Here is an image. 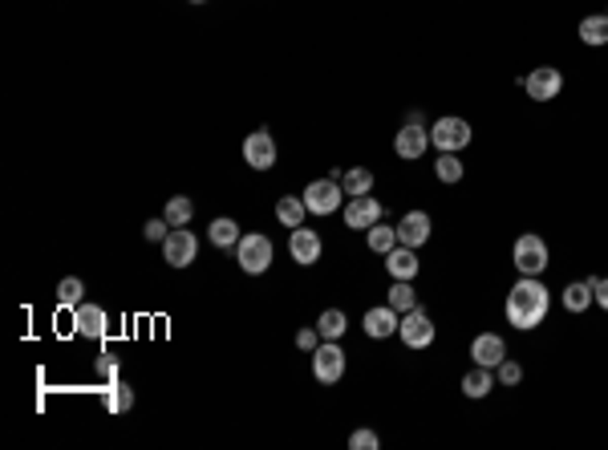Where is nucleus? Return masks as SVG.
<instances>
[{"label": "nucleus", "instance_id": "obj_1", "mask_svg": "<svg viewBox=\"0 0 608 450\" xmlns=\"http://www.w3.org/2000/svg\"><path fill=\"white\" fill-rule=\"evenodd\" d=\"M551 308V292L540 276H519L507 292V325L519 329V333H532L548 321Z\"/></svg>", "mask_w": 608, "mask_h": 450}, {"label": "nucleus", "instance_id": "obj_2", "mask_svg": "<svg viewBox=\"0 0 608 450\" xmlns=\"http://www.w3.org/2000/svg\"><path fill=\"white\" fill-rule=\"evenodd\" d=\"M300 195H304V207H308V215H337V211L345 207V187H341V179H333V175L313 179Z\"/></svg>", "mask_w": 608, "mask_h": 450}, {"label": "nucleus", "instance_id": "obj_3", "mask_svg": "<svg viewBox=\"0 0 608 450\" xmlns=\"http://www.w3.org/2000/svg\"><path fill=\"white\" fill-rule=\"evenodd\" d=\"M511 264L519 268V276H543V272H548V264H551V252H548V244H543V236L523 231L519 240H515Z\"/></svg>", "mask_w": 608, "mask_h": 450}, {"label": "nucleus", "instance_id": "obj_4", "mask_svg": "<svg viewBox=\"0 0 608 450\" xmlns=\"http://www.w3.org/2000/svg\"><path fill=\"white\" fill-rule=\"evenodd\" d=\"M471 138H475V130H471V122L466 118H438L434 126H430V146H434L438 154H458L471 146Z\"/></svg>", "mask_w": 608, "mask_h": 450}, {"label": "nucleus", "instance_id": "obj_5", "mask_svg": "<svg viewBox=\"0 0 608 450\" xmlns=\"http://www.w3.org/2000/svg\"><path fill=\"white\" fill-rule=\"evenodd\" d=\"M272 256H276L272 240L260 236V231H252V236H244V240L236 244V260L247 276H264V272L272 268Z\"/></svg>", "mask_w": 608, "mask_h": 450}, {"label": "nucleus", "instance_id": "obj_6", "mask_svg": "<svg viewBox=\"0 0 608 450\" xmlns=\"http://www.w3.org/2000/svg\"><path fill=\"white\" fill-rule=\"evenodd\" d=\"M313 377L321 385H337L345 377V365H349V353H345L337 341H321V345L313 349Z\"/></svg>", "mask_w": 608, "mask_h": 450}, {"label": "nucleus", "instance_id": "obj_7", "mask_svg": "<svg viewBox=\"0 0 608 450\" xmlns=\"http://www.w3.org/2000/svg\"><path fill=\"white\" fill-rule=\"evenodd\" d=\"M398 337H401V345L406 349H430L434 345V337H438V329H434V321H430L426 308L418 305V308H409V313H401Z\"/></svg>", "mask_w": 608, "mask_h": 450}, {"label": "nucleus", "instance_id": "obj_8", "mask_svg": "<svg viewBox=\"0 0 608 450\" xmlns=\"http://www.w3.org/2000/svg\"><path fill=\"white\" fill-rule=\"evenodd\" d=\"M341 215H345V228L349 231H370L373 223L386 220V207H381L373 195H353V199L341 207Z\"/></svg>", "mask_w": 608, "mask_h": 450}, {"label": "nucleus", "instance_id": "obj_9", "mask_svg": "<svg viewBox=\"0 0 608 450\" xmlns=\"http://www.w3.org/2000/svg\"><path fill=\"white\" fill-rule=\"evenodd\" d=\"M195 256H199V240H195L191 228H175L171 236L162 240V260H167L171 268H187V264H195Z\"/></svg>", "mask_w": 608, "mask_h": 450}, {"label": "nucleus", "instance_id": "obj_10", "mask_svg": "<svg viewBox=\"0 0 608 450\" xmlns=\"http://www.w3.org/2000/svg\"><path fill=\"white\" fill-rule=\"evenodd\" d=\"M426 151H430V130L426 126L406 122L398 135H394V154H398L401 163H418Z\"/></svg>", "mask_w": 608, "mask_h": 450}, {"label": "nucleus", "instance_id": "obj_11", "mask_svg": "<svg viewBox=\"0 0 608 450\" xmlns=\"http://www.w3.org/2000/svg\"><path fill=\"white\" fill-rule=\"evenodd\" d=\"M523 89H527L532 102H551V97H560V89H564V74L556 66H540L523 77Z\"/></svg>", "mask_w": 608, "mask_h": 450}, {"label": "nucleus", "instance_id": "obj_12", "mask_svg": "<svg viewBox=\"0 0 608 450\" xmlns=\"http://www.w3.org/2000/svg\"><path fill=\"white\" fill-rule=\"evenodd\" d=\"M321 252H324V240L316 236V228H292V236H288V256L300 264V268H313L316 260H321Z\"/></svg>", "mask_w": 608, "mask_h": 450}, {"label": "nucleus", "instance_id": "obj_13", "mask_svg": "<svg viewBox=\"0 0 608 450\" xmlns=\"http://www.w3.org/2000/svg\"><path fill=\"white\" fill-rule=\"evenodd\" d=\"M244 163L252 171H272L276 167V138L268 130H252L244 138Z\"/></svg>", "mask_w": 608, "mask_h": 450}, {"label": "nucleus", "instance_id": "obj_14", "mask_svg": "<svg viewBox=\"0 0 608 450\" xmlns=\"http://www.w3.org/2000/svg\"><path fill=\"white\" fill-rule=\"evenodd\" d=\"M398 325H401V313L394 305H378L370 308V313L362 316V329L365 337H373V341H386V337H398Z\"/></svg>", "mask_w": 608, "mask_h": 450}, {"label": "nucleus", "instance_id": "obj_15", "mask_svg": "<svg viewBox=\"0 0 608 450\" xmlns=\"http://www.w3.org/2000/svg\"><path fill=\"white\" fill-rule=\"evenodd\" d=\"M105 325H110V316H105V308L102 305H82L74 308V329H77V337H90V341H102L105 337Z\"/></svg>", "mask_w": 608, "mask_h": 450}, {"label": "nucleus", "instance_id": "obj_16", "mask_svg": "<svg viewBox=\"0 0 608 450\" xmlns=\"http://www.w3.org/2000/svg\"><path fill=\"white\" fill-rule=\"evenodd\" d=\"M430 231H434V223H430L426 211H406L398 220V244H406V248H422V244L430 240Z\"/></svg>", "mask_w": 608, "mask_h": 450}, {"label": "nucleus", "instance_id": "obj_17", "mask_svg": "<svg viewBox=\"0 0 608 450\" xmlns=\"http://www.w3.org/2000/svg\"><path fill=\"white\" fill-rule=\"evenodd\" d=\"M507 357V345L499 333H479L475 341H471V361L475 365H487V369H495V365Z\"/></svg>", "mask_w": 608, "mask_h": 450}, {"label": "nucleus", "instance_id": "obj_18", "mask_svg": "<svg viewBox=\"0 0 608 450\" xmlns=\"http://www.w3.org/2000/svg\"><path fill=\"white\" fill-rule=\"evenodd\" d=\"M386 260V272H390L394 280H414L418 276V248H406V244H398V248L390 252V256H381Z\"/></svg>", "mask_w": 608, "mask_h": 450}, {"label": "nucleus", "instance_id": "obj_19", "mask_svg": "<svg viewBox=\"0 0 608 450\" xmlns=\"http://www.w3.org/2000/svg\"><path fill=\"white\" fill-rule=\"evenodd\" d=\"M495 390V369H487V365H471L463 374V393L466 398H487V393Z\"/></svg>", "mask_w": 608, "mask_h": 450}, {"label": "nucleus", "instance_id": "obj_20", "mask_svg": "<svg viewBox=\"0 0 608 450\" xmlns=\"http://www.w3.org/2000/svg\"><path fill=\"white\" fill-rule=\"evenodd\" d=\"M365 244H370V252L373 256H390L394 248H398V228H390V223L381 220V223H373L370 231H365Z\"/></svg>", "mask_w": 608, "mask_h": 450}, {"label": "nucleus", "instance_id": "obj_21", "mask_svg": "<svg viewBox=\"0 0 608 450\" xmlns=\"http://www.w3.org/2000/svg\"><path fill=\"white\" fill-rule=\"evenodd\" d=\"M207 236H211V244H215V248H236V244L244 240V231H239V223L231 220V215H219V220H211Z\"/></svg>", "mask_w": 608, "mask_h": 450}, {"label": "nucleus", "instance_id": "obj_22", "mask_svg": "<svg viewBox=\"0 0 608 450\" xmlns=\"http://www.w3.org/2000/svg\"><path fill=\"white\" fill-rule=\"evenodd\" d=\"M580 41H584V45H608V12H592V17H584L580 20Z\"/></svg>", "mask_w": 608, "mask_h": 450}, {"label": "nucleus", "instance_id": "obj_23", "mask_svg": "<svg viewBox=\"0 0 608 450\" xmlns=\"http://www.w3.org/2000/svg\"><path fill=\"white\" fill-rule=\"evenodd\" d=\"M345 329H349V316H345L341 308H324V313L316 316V333H321V341H341Z\"/></svg>", "mask_w": 608, "mask_h": 450}, {"label": "nucleus", "instance_id": "obj_24", "mask_svg": "<svg viewBox=\"0 0 608 450\" xmlns=\"http://www.w3.org/2000/svg\"><path fill=\"white\" fill-rule=\"evenodd\" d=\"M308 207H304V195H285V199L276 203V220L285 223V228H300Z\"/></svg>", "mask_w": 608, "mask_h": 450}, {"label": "nucleus", "instance_id": "obj_25", "mask_svg": "<svg viewBox=\"0 0 608 450\" xmlns=\"http://www.w3.org/2000/svg\"><path fill=\"white\" fill-rule=\"evenodd\" d=\"M560 300H564V308H568V313H584V308L596 300V297H592V280H572V284L564 288Z\"/></svg>", "mask_w": 608, "mask_h": 450}, {"label": "nucleus", "instance_id": "obj_26", "mask_svg": "<svg viewBox=\"0 0 608 450\" xmlns=\"http://www.w3.org/2000/svg\"><path fill=\"white\" fill-rule=\"evenodd\" d=\"M341 187H345V199H353V195H370L373 191V171L370 167H349V171L341 175Z\"/></svg>", "mask_w": 608, "mask_h": 450}, {"label": "nucleus", "instance_id": "obj_27", "mask_svg": "<svg viewBox=\"0 0 608 450\" xmlns=\"http://www.w3.org/2000/svg\"><path fill=\"white\" fill-rule=\"evenodd\" d=\"M386 305H394L398 313L418 308V292H414V280H394V288L386 292Z\"/></svg>", "mask_w": 608, "mask_h": 450}, {"label": "nucleus", "instance_id": "obj_28", "mask_svg": "<svg viewBox=\"0 0 608 450\" xmlns=\"http://www.w3.org/2000/svg\"><path fill=\"white\" fill-rule=\"evenodd\" d=\"M191 220H195V203H191L187 195H171V199H167V223H171V228H187Z\"/></svg>", "mask_w": 608, "mask_h": 450}, {"label": "nucleus", "instance_id": "obj_29", "mask_svg": "<svg viewBox=\"0 0 608 450\" xmlns=\"http://www.w3.org/2000/svg\"><path fill=\"white\" fill-rule=\"evenodd\" d=\"M130 406H134V390H130V385H122V382L105 385V410H110V414H126Z\"/></svg>", "mask_w": 608, "mask_h": 450}, {"label": "nucleus", "instance_id": "obj_30", "mask_svg": "<svg viewBox=\"0 0 608 450\" xmlns=\"http://www.w3.org/2000/svg\"><path fill=\"white\" fill-rule=\"evenodd\" d=\"M434 175L438 182H463V159L458 154H438V163H434Z\"/></svg>", "mask_w": 608, "mask_h": 450}, {"label": "nucleus", "instance_id": "obj_31", "mask_svg": "<svg viewBox=\"0 0 608 450\" xmlns=\"http://www.w3.org/2000/svg\"><path fill=\"white\" fill-rule=\"evenodd\" d=\"M82 292H86V284H82L77 276H66L58 284V305L61 308H77V305H82Z\"/></svg>", "mask_w": 608, "mask_h": 450}, {"label": "nucleus", "instance_id": "obj_32", "mask_svg": "<svg viewBox=\"0 0 608 450\" xmlns=\"http://www.w3.org/2000/svg\"><path fill=\"white\" fill-rule=\"evenodd\" d=\"M495 382L507 385V390H511V385H519V382H523V365L511 361V357H503V361L495 365Z\"/></svg>", "mask_w": 608, "mask_h": 450}, {"label": "nucleus", "instance_id": "obj_33", "mask_svg": "<svg viewBox=\"0 0 608 450\" xmlns=\"http://www.w3.org/2000/svg\"><path fill=\"white\" fill-rule=\"evenodd\" d=\"M381 438L370 431V426H357V431L349 434V450H378Z\"/></svg>", "mask_w": 608, "mask_h": 450}, {"label": "nucleus", "instance_id": "obj_34", "mask_svg": "<svg viewBox=\"0 0 608 450\" xmlns=\"http://www.w3.org/2000/svg\"><path fill=\"white\" fill-rule=\"evenodd\" d=\"M171 223H167V215H162V220H151V223H146V228H143V236H146V240H151V244H162V240H167V236H171Z\"/></svg>", "mask_w": 608, "mask_h": 450}, {"label": "nucleus", "instance_id": "obj_35", "mask_svg": "<svg viewBox=\"0 0 608 450\" xmlns=\"http://www.w3.org/2000/svg\"><path fill=\"white\" fill-rule=\"evenodd\" d=\"M316 345H321V333H316V329H300V333H296V349H300V353H313Z\"/></svg>", "mask_w": 608, "mask_h": 450}, {"label": "nucleus", "instance_id": "obj_36", "mask_svg": "<svg viewBox=\"0 0 608 450\" xmlns=\"http://www.w3.org/2000/svg\"><path fill=\"white\" fill-rule=\"evenodd\" d=\"M97 377H102L105 385H110V382H118V361H114V357H110V353H105V357H97Z\"/></svg>", "mask_w": 608, "mask_h": 450}, {"label": "nucleus", "instance_id": "obj_37", "mask_svg": "<svg viewBox=\"0 0 608 450\" xmlns=\"http://www.w3.org/2000/svg\"><path fill=\"white\" fill-rule=\"evenodd\" d=\"M592 297H596V305L608 313V276H596V284H592Z\"/></svg>", "mask_w": 608, "mask_h": 450}, {"label": "nucleus", "instance_id": "obj_38", "mask_svg": "<svg viewBox=\"0 0 608 450\" xmlns=\"http://www.w3.org/2000/svg\"><path fill=\"white\" fill-rule=\"evenodd\" d=\"M191 4H207V0H191Z\"/></svg>", "mask_w": 608, "mask_h": 450}, {"label": "nucleus", "instance_id": "obj_39", "mask_svg": "<svg viewBox=\"0 0 608 450\" xmlns=\"http://www.w3.org/2000/svg\"><path fill=\"white\" fill-rule=\"evenodd\" d=\"M604 12H608V9H604Z\"/></svg>", "mask_w": 608, "mask_h": 450}]
</instances>
